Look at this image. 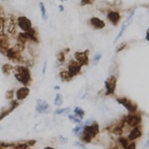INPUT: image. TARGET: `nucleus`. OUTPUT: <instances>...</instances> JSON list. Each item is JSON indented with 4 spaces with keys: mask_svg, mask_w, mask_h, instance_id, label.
I'll list each match as a JSON object with an SVG mask.
<instances>
[{
    "mask_svg": "<svg viewBox=\"0 0 149 149\" xmlns=\"http://www.w3.org/2000/svg\"><path fill=\"white\" fill-rule=\"evenodd\" d=\"M134 14H135V8H134V9H132V10L130 12L129 16L127 17V19H126V22H125L127 23L128 25L130 24V22L132 20V18H133V16H134Z\"/></svg>",
    "mask_w": 149,
    "mask_h": 149,
    "instance_id": "nucleus-33",
    "label": "nucleus"
},
{
    "mask_svg": "<svg viewBox=\"0 0 149 149\" xmlns=\"http://www.w3.org/2000/svg\"><path fill=\"white\" fill-rule=\"evenodd\" d=\"M81 69H82V65L79 64L77 61L74 60H71L68 63V66H67V72L69 73L70 77L72 78L76 76L81 72Z\"/></svg>",
    "mask_w": 149,
    "mask_h": 149,
    "instance_id": "nucleus-11",
    "label": "nucleus"
},
{
    "mask_svg": "<svg viewBox=\"0 0 149 149\" xmlns=\"http://www.w3.org/2000/svg\"><path fill=\"white\" fill-rule=\"evenodd\" d=\"M146 40L148 41L149 40V33H148V30L146 31Z\"/></svg>",
    "mask_w": 149,
    "mask_h": 149,
    "instance_id": "nucleus-45",
    "label": "nucleus"
},
{
    "mask_svg": "<svg viewBox=\"0 0 149 149\" xmlns=\"http://www.w3.org/2000/svg\"><path fill=\"white\" fill-rule=\"evenodd\" d=\"M61 1H66V0H61Z\"/></svg>",
    "mask_w": 149,
    "mask_h": 149,
    "instance_id": "nucleus-48",
    "label": "nucleus"
},
{
    "mask_svg": "<svg viewBox=\"0 0 149 149\" xmlns=\"http://www.w3.org/2000/svg\"><path fill=\"white\" fill-rule=\"evenodd\" d=\"M118 143L121 144L123 149H126L127 146H129V140L127 137H119L118 138Z\"/></svg>",
    "mask_w": 149,
    "mask_h": 149,
    "instance_id": "nucleus-26",
    "label": "nucleus"
},
{
    "mask_svg": "<svg viewBox=\"0 0 149 149\" xmlns=\"http://www.w3.org/2000/svg\"><path fill=\"white\" fill-rule=\"evenodd\" d=\"M47 65H48V61L45 60V62H44V65H43V69H42V74H46Z\"/></svg>",
    "mask_w": 149,
    "mask_h": 149,
    "instance_id": "nucleus-41",
    "label": "nucleus"
},
{
    "mask_svg": "<svg viewBox=\"0 0 149 149\" xmlns=\"http://www.w3.org/2000/svg\"><path fill=\"white\" fill-rule=\"evenodd\" d=\"M43 149H54L53 147H51V146H47V147H45V148H43Z\"/></svg>",
    "mask_w": 149,
    "mask_h": 149,
    "instance_id": "nucleus-47",
    "label": "nucleus"
},
{
    "mask_svg": "<svg viewBox=\"0 0 149 149\" xmlns=\"http://www.w3.org/2000/svg\"><path fill=\"white\" fill-rule=\"evenodd\" d=\"M141 136H142V130H141V127H140V125H139V126H136V127L132 128V130L130 132L127 138H128L129 141L133 142V141H135V140L139 139Z\"/></svg>",
    "mask_w": 149,
    "mask_h": 149,
    "instance_id": "nucleus-16",
    "label": "nucleus"
},
{
    "mask_svg": "<svg viewBox=\"0 0 149 149\" xmlns=\"http://www.w3.org/2000/svg\"><path fill=\"white\" fill-rule=\"evenodd\" d=\"M17 26L22 30V32H26L33 27L31 21L25 16H20L16 19Z\"/></svg>",
    "mask_w": 149,
    "mask_h": 149,
    "instance_id": "nucleus-12",
    "label": "nucleus"
},
{
    "mask_svg": "<svg viewBox=\"0 0 149 149\" xmlns=\"http://www.w3.org/2000/svg\"><path fill=\"white\" fill-rule=\"evenodd\" d=\"M14 143H0V149H8L9 147H12Z\"/></svg>",
    "mask_w": 149,
    "mask_h": 149,
    "instance_id": "nucleus-35",
    "label": "nucleus"
},
{
    "mask_svg": "<svg viewBox=\"0 0 149 149\" xmlns=\"http://www.w3.org/2000/svg\"><path fill=\"white\" fill-rule=\"evenodd\" d=\"M12 69H13V66H12L11 64L5 63L3 66H2V73L4 74H7V76H8L9 73L12 72Z\"/></svg>",
    "mask_w": 149,
    "mask_h": 149,
    "instance_id": "nucleus-24",
    "label": "nucleus"
},
{
    "mask_svg": "<svg viewBox=\"0 0 149 149\" xmlns=\"http://www.w3.org/2000/svg\"><path fill=\"white\" fill-rule=\"evenodd\" d=\"M5 56H6L8 60H10L11 62L15 63L17 64H21L22 58H23V56H22V54L21 52H19V51L12 49L11 47L6 51Z\"/></svg>",
    "mask_w": 149,
    "mask_h": 149,
    "instance_id": "nucleus-7",
    "label": "nucleus"
},
{
    "mask_svg": "<svg viewBox=\"0 0 149 149\" xmlns=\"http://www.w3.org/2000/svg\"><path fill=\"white\" fill-rule=\"evenodd\" d=\"M17 41L22 42V43H34V44H37L39 42L38 39V35H37V31L36 28L32 27L31 29H29L26 32H22L20 34H18L17 36Z\"/></svg>",
    "mask_w": 149,
    "mask_h": 149,
    "instance_id": "nucleus-2",
    "label": "nucleus"
},
{
    "mask_svg": "<svg viewBox=\"0 0 149 149\" xmlns=\"http://www.w3.org/2000/svg\"><path fill=\"white\" fill-rule=\"evenodd\" d=\"M59 77L61 78V80L63 82H69V81H71V79H72V77H70L69 73L67 72V70H63V71H61L59 74Z\"/></svg>",
    "mask_w": 149,
    "mask_h": 149,
    "instance_id": "nucleus-18",
    "label": "nucleus"
},
{
    "mask_svg": "<svg viewBox=\"0 0 149 149\" xmlns=\"http://www.w3.org/2000/svg\"><path fill=\"white\" fill-rule=\"evenodd\" d=\"M39 8H40V11H41L42 20H43V21H47V20H48L49 16H48V12H47V9L45 8V5L42 3V2H40L39 3Z\"/></svg>",
    "mask_w": 149,
    "mask_h": 149,
    "instance_id": "nucleus-21",
    "label": "nucleus"
},
{
    "mask_svg": "<svg viewBox=\"0 0 149 149\" xmlns=\"http://www.w3.org/2000/svg\"><path fill=\"white\" fill-rule=\"evenodd\" d=\"M128 27V24L126 22H124L123 24H122V26H121V28H120V31H119V33L118 34V36H116V39H115V42H116L118 41L121 36H123V34H124V32H125V30H126V28Z\"/></svg>",
    "mask_w": 149,
    "mask_h": 149,
    "instance_id": "nucleus-27",
    "label": "nucleus"
},
{
    "mask_svg": "<svg viewBox=\"0 0 149 149\" xmlns=\"http://www.w3.org/2000/svg\"><path fill=\"white\" fill-rule=\"evenodd\" d=\"M88 22H90V24L94 28V29L101 30V29H104L105 27V22L98 17H91L90 20H88Z\"/></svg>",
    "mask_w": 149,
    "mask_h": 149,
    "instance_id": "nucleus-17",
    "label": "nucleus"
},
{
    "mask_svg": "<svg viewBox=\"0 0 149 149\" xmlns=\"http://www.w3.org/2000/svg\"><path fill=\"white\" fill-rule=\"evenodd\" d=\"M30 148L29 144L27 142H22V143H14L11 149H28Z\"/></svg>",
    "mask_w": 149,
    "mask_h": 149,
    "instance_id": "nucleus-20",
    "label": "nucleus"
},
{
    "mask_svg": "<svg viewBox=\"0 0 149 149\" xmlns=\"http://www.w3.org/2000/svg\"><path fill=\"white\" fill-rule=\"evenodd\" d=\"M106 17H107V20H108L112 24L116 26L118 24V22L121 20V15L118 11H116V10H109L106 14Z\"/></svg>",
    "mask_w": 149,
    "mask_h": 149,
    "instance_id": "nucleus-13",
    "label": "nucleus"
},
{
    "mask_svg": "<svg viewBox=\"0 0 149 149\" xmlns=\"http://www.w3.org/2000/svg\"><path fill=\"white\" fill-rule=\"evenodd\" d=\"M29 93H30V90H29V88L26 86L18 88L15 92V96H16L17 101H22V100L26 99L28 95H29Z\"/></svg>",
    "mask_w": 149,
    "mask_h": 149,
    "instance_id": "nucleus-14",
    "label": "nucleus"
},
{
    "mask_svg": "<svg viewBox=\"0 0 149 149\" xmlns=\"http://www.w3.org/2000/svg\"><path fill=\"white\" fill-rule=\"evenodd\" d=\"M9 113H10V111H9L8 109L6 110V111H4V112H2L1 115H0V120H2L4 118H6V116H7Z\"/></svg>",
    "mask_w": 149,
    "mask_h": 149,
    "instance_id": "nucleus-38",
    "label": "nucleus"
},
{
    "mask_svg": "<svg viewBox=\"0 0 149 149\" xmlns=\"http://www.w3.org/2000/svg\"><path fill=\"white\" fill-rule=\"evenodd\" d=\"M116 102H118L119 104L123 105L126 109L129 111L130 114L132 113H136V111L138 109V105L135 104V102H132L130 100H129L128 98L126 97H122V98H116Z\"/></svg>",
    "mask_w": 149,
    "mask_h": 149,
    "instance_id": "nucleus-6",
    "label": "nucleus"
},
{
    "mask_svg": "<svg viewBox=\"0 0 149 149\" xmlns=\"http://www.w3.org/2000/svg\"><path fill=\"white\" fill-rule=\"evenodd\" d=\"M116 83H118V78L116 77L111 74V76L104 81L105 87V95H113L116 91Z\"/></svg>",
    "mask_w": 149,
    "mask_h": 149,
    "instance_id": "nucleus-5",
    "label": "nucleus"
},
{
    "mask_svg": "<svg viewBox=\"0 0 149 149\" xmlns=\"http://www.w3.org/2000/svg\"><path fill=\"white\" fill-rule=\"evenodd\" d=\"M81 132L90 135L92 139L95 138L98 135V133H99V124L94 121L91 125H84Z\"/></svg>",
    "mask_w": 149,
    "mask_h": 149,
    "instance_id": "nucleus-8",
    "label": "nucleus"
},
{
    "mask_svg": "<svg viewBox=\"0 0 149 149\" xmlns=\"http://www.w3.org/2000/svg\"><path fill=\"white\" fill-rule=\"evenodd\" d=\"M135 148H136V143L133 141L132 143H129V146H127V148H126V149H135Z\"/></svg>",
    "mask_w": 149,
    "mask_h": 149,
    "instance_id": "nucleus-40",
    "label": "nucleus"
},
{
    "mask_svg": "<svg viewBox=\"0 0 149 149\" xmlns=\"http://www.w3.org/2000/svg\"><path fill=\"white\" fill-rule=\"evenodd\" d=\"M12 72L14 74V77L17 79L23 86H28L31 83V72L30 69L22 64H17L13 66Z\"/></svg>",
    "mask_w": 149,
    "mask_h": 149,
    "instance_id": "nucleus-1",
    "label": "nucleus"
},
{
    "mask_svg": "<svg viewBox=\"0 0 149 149\" xmlns=\"http://www.w3.org/2000/svg\"><path fill=\"white\" fill-rule=\"evenodd\" d=\"M14 97V91H8L7 92V98L8 99H12Z\"/></svg>",
    "mask_w": 149,
    "mask_h": 149,
    "instance_id": "nucleus-39",
    "label": "nucleus"
},
{
    "mask_svg": "<svg viewBox=\"0 0 149 149\" xmlns=\"http://www.w3.org/2000/svg\"><path fill=\"white\" fill-rule=\"evenodd\" d=\"M57 62L60 63L61 64L65 62V52L63 50H61L57 54Z\"/></svg>",
    "mask_w": 149,
    "mask_h": 149,
    "instance_id": "nucleus-25",
    "label": "nucleus"
},
{
    "mask_svg": "<svg viewBox=\"0 0 149 149\" xmlns=\"http://www.w3.org/2000/svg\"><path fill=\"white\" fill-rule=\"evenodd\" d=\"M82 129H83V122L82 123H80V124H78L77 127H74V129H73V133L74 134H76V135H79L80 134V132H81V130H82Z\"/></svg>",
    "mask_w": 149,
    "mask_h": 149,
    "instance_id": "nucleus-29",
    "label": "nucleus"
},
{
    "mask_svg": "<svg viewBox=\"0 0 149 149\" xmlns=\"http://www.w3.org/2000/svg\"><path fill=\"white\" fill-rule=\"evenodd\" d=\"M63 95L61 94V93H57V94H56V97H55V100H54V104L56 106L60 107V106L63 105Z\"/></svg>",
    "mask_w": 149,
    "mask_h": 149,
    "instance_id": "nucleus-22",
    "label": "nucleus"
},
{
    "mask_svg": "<svg viewBox=\"0 0 149 149\" xmlns=\"http://www.w3.org/2000/svg\"><path fill=\"white\" fill-rule=\"evenodd\" d=\"M88 52H90L88 49H86L85 51H77V52L74 53V58L76 59V61L80 65L86 66V65L88 64V62H90Z\"/></svg>",
    "mask_w": 149,
    "mask_h": 149,
    "instance_id": "nucleus-9",
    "label": "nucleus"
},
{
    "mask_svg": "<svg viewBox=\"0 0 149 149\" xmlns=\"http://www.w3.org/2000/svg\"><path fill=\"white\" fill-rule=\"evenodd\" d=\"M127 43L126 42H122L121 44H119V46H118V48H116V53H119L120 51H122V50H124L125 49H126V47H127Z\"/></svg>",
    "mask_w": 149,
    "mask_h": 149,
    "instance_id": "nucleus-31",
    "label": "nucleus"
},
{
    "mask_svg": "<svg viewBox=\"0 0 149 149\" xmlns=\"http://www.w3.org/2000/svg\"><path fill=\"white\" fill-rule=\"evenodd\" d=\"M102 57V54L100 53V52H97L94 56H93V58H92V64L93 65H97L98 63H99V62L101 61Z\"/></svg>",
    "mask_w": 149,
    "mask_h": 149,
    "instance_id": "nucleus-28",
    "label": "nucleus"
},
{
    "mask_svg": "<svg viewBox=\"0 0 149 149\" xmlns=\"http://www.w3.org/2000/svg\"><path fill=\"white\" fill-rule=\"evenodd\" d=\"M125 122L127 125H129L130 127H136V126H139L142 122V116L139 114L136 113H132L128 116H125Z\"/></svg>",
    "mask_w": 149,
    "mask_h": 149,
    "instance_id": "nucleus-10",
    "label": "nucleus"
},
{
    "mask_svg": "<svg viewBox=\"0 0 149 149\" xmlns=\"http://www.w3.org/2000/svg\"><path fill=\"white\" fill-rule=\"evenodd\" d=\"M69 110H70L69 107H66V108H57L54 111V114L55 115H63L64 112H67Z\"/></svg>",
    "mask_w": 149,
    "mask_h": 149,
    "instance_id": "nucleus-32",
    "label": "nucleus"
},
{
    "mask_svg": "<svg viewBox=\"0 0 149 149\" xmlns=\"http://www.w3.org/2000/svg\"><path fill=\"white\" fill-rule=\"evenodd\" d=\"M0 18H6V14H5V11L2 7H0Z\"/></svg>",
    "mask_w": 149,
    "mask_h": 149,
    "instance_id": "nucleus-42",
    "label": "nucleus"
},
{
    "mask_svg": "<svg viewBox=\"0 0 149 149\" xmlns=\"http://www.w3.org/2000/svg\"><path fill=\"white\" fill-rule=\"evenodd\" d=\"M4 31L6 34L14 36L17 32V22L13 15L6 16L4 22Z\"/></svg>",
    "mask_w": 149,
    "mask_h": 149,
    "instance_id": "nucleus-3",
    "label": "nucleus"
},
{
    "mask_svg": "<svg viewBox=\"0 0 149 149\" xmlns=\"http://www.w3.org/2000/svg\"><path fill=\"white\" fill-rule=\"evenodd\" d=\"M19 106V102H18V101H15V100H13V101H11V102H10V106H9V108H8V110L9 111H13L15 108H17V107Z\"/></svg>",
    "mask_w": 149,
    "mask_h": 149,
    "instance_id": "nucleus-34",
    "label": "nucleus"
},
{
    "mask_svg": "<svg viewBox=\"0 0 149 149\" xmlns=\"http://www.w3.org/2000/svg\"><path fill=\"white\" fill-rule=\"evenodd\" d=\"M95 2V0H81L80 5L81 6H87V5H92Z\"/></svg>",
    "mask_w": 149,
    "mask_h": 149,
    "instance_id": "nucleus-36",
    "label": "nucleus"
},
{
    "mask_svg": "<svg viewBox=\"0 0 149 149\" xmlns=\"http://www.w3.org/2000/svg\"><path fill=\"white\" fill-rule=\"evenodd\" d=\"M54 90L59 91V90H60V86H55V87H54Z\"/></svg>",
    "mask_w": 149,
    "mask_h": 149,
    "instance_id": "nucleus-46",
    "label": "nucleus"
},
{
    "mask_svg": "<svg viewBox=\"0 0 149 149\" xmlns=\"http://www.w3.org/2000/svg\"><path fill=\"white\" fill-rule=\"evenodd\" d=\"M10 41L8 34L4 31V27H0V53L5 55L6 51L10 48Z\"/></svg>",
    "mask_w": 149,
    "mask_h": 149,
    "instance_id": "nucleus-4",
    "label": "nucleus"
},
{
    "mask_svg": "<svg viewBox=\"0 0 149 149\" xmlns=\"http://www.w3.org/2000/svg\"><path fill=\"white\" fill-rule=\"evenodd\" d=\"M68 118L72 121V122H74V124H80L82 123V120L80 118H77V116H72V115H69L68 116Z\"/></svg>",
    "mask_w": 149,
    "mask_h": 149,
    "instance_id": "nucleus-30",
    "label": "nucleus"
},
{
    "mask_svg": "<svg viewBox=\"0 0 149 149\" xmlns=\"http://www.w3.org/2000/svg\"><path fill=\"white\" fill-rule=\"evenodd\" d=\"M28 149H30V148H28Z\"/></svg>",
    "mask_w": 149,
    "mask_h": 149,
    "instance_id": "nucleus-49",
    "label": "nucleus"
},
{
    "mask_svg": "<svg viewBox=\"0 0 149 149\" xmlns=\"http://www.w3.org/2000/svg\"><path fill=\"white\" fill-rule=\"evenodd\" d=\"M25 46H26V44L22 43V42L17 41V42H16V44H14V46H13V47H11V48H12V49H14L15 50H17V51H19V52L22 53V52H23V50L25 49Z\"/></svg>",
    "mask_w": 149,
    "mask_h": 149,
    "instance_id": "nucleus-19",
    "label": "nucleus"
},
{
    "mask_svg": "<svg viewBox=\"0 0 149 149\" xmlns=\"http://www.w3.org/2000/svg\"><path fill=\"white\" fill-rule=\"evenodd\" d=\"M74 113L78 118H80L81 120L84 118V116H85V111H84L82 108H80V107H76L74 110Z\"/></svg>",
    "mask_w": 149,
    "mask_h": 149,
    "instance_id": "nucleus-23",
    "label": "nucleus"
},
{
    "mask_svg": "<svg viewBox=\"0 0 149 149\" xmlns=\"http://www.w3.org/2000/svg\"><path fill=\"white\" fill-rule=\"evenodd\" d=\"M74 146H76L77 147H79L80 149H87L86 146H85V143H83L82 142H76L74 143Z\"/></svg>",
    "mask_w": 149,
    "mask_h": 149,
    "instance_id": "nucleus-37",
    "label": "nucleus"
},
{
    "mask_svg": "<svg viewBox=\"0 0 149 149\" xmlns=\"http://www.w3.org/2000/svg\"><path fill=\"white\" fill-rule=\"evenodd\" d=\"M36 110L38 112V113L44 114V113H49V104L44 100H37L36 102Z\"/></svg>",
    "mask_w": 149,
    "mask_h": 149,
    "instance_id": "nucleus-15",
    "label": "nucleus"
},
{
    "mask_svg": "<svg viewBox=\"0 0 149 149\" xmlns=\"http://www.w3.org/2000/svg\"><path fill=\"white\" fill-rule=\"evenodd\" d=\"M59 10H60V12L63 11V5H60V6H59Z\"/></svg>",
    "mask_w": 149,
    "mask_h": 149,
    "instance_id": "nucleus-44",
    "label": "nucleus"
},
{
    "mask_svg": "<svg viewBox=\"0 0 149 149\" xmlns=\"http://www.w3.org/2000/svg\"><path fill=\"white\" fill-rule=\"evenodd\" d=\"M59 138H60L61 143H65L67 142V138H64L63 136H62V135H61V136H60Z\"/></svg>",
    "mask_w": 149,
    "mask_h": 149,
    "instance_id": "nucleus-43",
    "label": "nucleus"
}]
</instances>
